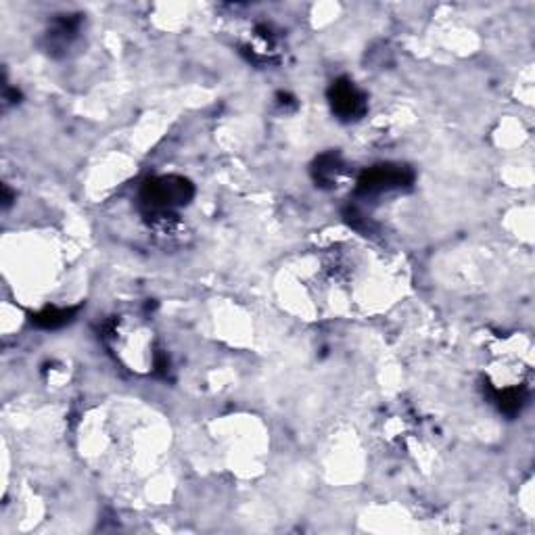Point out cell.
Returning <instances> with one entry per match:
<instances>
[{"mask_svg": "<svg viewBox=\"0 0 535 535\" xmlns=\"http://www.w3.org/2000/svg\"><path fill=\"white\" fill-rule=\"evenodd\" d=\"M341 172H344V159H341L339 153H324L314 163V180H316L318 187H334Z\"/></svg>", "mask_w": 535, "mask_h": 535, "instance_id": "5", "label": "cell"}, {"mask_svg": "<svg viewBox=\"0 0 535 535\" xmlns=\"http://www.w3.org/2000/svg\"><path fill=\"white\" fill-rule=\"evenodd\" d=\"M328 101H331L334 116L344 121L360 119L366 113V97L347 77H339L333 82L331 90H328Z\"/></svg>", "mask_w": 535, "mask_h": 535, "instance_id": "3", "label": "cell"}, {"mask_svg": "<svg viewBox=\"0 0 535 535\" xmlns=\"http://www.w3.org/2000/svg\"><path fill=\"white\" fill-rule=\"evenodd\" d=\"M77 308H46L45 312L36 314L32 318L34 324H38L40 328H61L69 324L74 320Z\"/></svg>", "mask_w": 535, "mask_h": 535, "instance_id": "6", "label": "cell"}, {"mask_svg": "<svg viewBox=\"0 0 535 535\" xmlns=\"http://www.w3.org/2000/svg\"><path fill=\"white\" fill-rule=\"evenodd\" d=\"M77 32H80V15H61L55 19L51 32H48V48L51 51L67 48Z\"/></svg>", "mask_w": 535, "mask_h": 535, "instance_id": "4", "label": "cell"}, {"mask_svg": "<svg viewBox=\"0 0 535 535\" xmlns=\"http://www.w3.org/2000/svg\"><path fill=\"white\" fill-rule=\"evenodd\" d=\"M192 192H195L192 184L184 178H157V180H149L142 187V203L155 218V222H163V220L176 218L172 216V210L187 205Z\"/></svg>", "mask_w": 535, "mask_h": 535, "instance_id": "1", "label": "cell"}, {"mask_svg": "<svg viewBox=\"0 0 535 535\" xmlns=\"http://www.w3.org/2000/svg\"><path fill=\"white\" fill-rule=\"evenodd\" d=\"M412 172L406 166H376L364 172L358 180V192L364 197L381 195L412 184Z\"/></svg>", "mask_w": 535, "mask_h": 535, "instance_id": "2", "label": "cell"}]
</instances>
